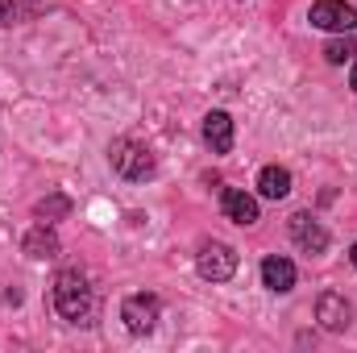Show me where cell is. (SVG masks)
<instances>
[{
    "label": "cell",
    "mask_w": 357,
    "mask_h": 353,
    "mask_svg": "<svg viewBox=\"0 0 357 353\" xmlns=\"http://www.w3.org/2000/svg\"><path fill=\"white\" fill-rule=\"evenodd\" d=\"M54 308H59V316L71 320V324H88L91 320L96 295H91L88 278H84L79 270H63V274L54 278Z\"/></svg>",
    "instance_id": "obj_1"
},
{
    "label": "cell",
    "mask_w": 357,
    "mask_h": 353,
    "mask_svg": "<svg viewBox=\"0 0 357 353\" xmlns=\"http://www.w3.org/2000/svg\"><path fill=\"white\" fill-rule=\"evenodd\" d=\"M195 270H199V278H208V283H229V278L237 274V250L225 246V241H208V246L199 250V258H195Z\"/></svg>",
    "instance_id": "obj_2"
},
{
    "label": "cell",
    "mask_w": 357,
    "mask_h": 353,
    "mask_svg": "<svg viewBox=\"0 0 357 353\" xmlns=\"http://www.w3.org/2000/svg\"><path fill=\"white\" fill-rule=\"evenodd\" d=\"M307 21H312L316 29H328V33H354L357 29V8L345 4V0H320V4H312Z\"/></svg>",
    "instance_id": "obj_3"
},
{
    "label": "cell",
    "mask_w": 357,
    "mask_h": 353,
    "mask_svg": "<svg viewBox=\"0 0 357 353\" xmlns=\"http://www.w3.org/2000/svg\"><path fill=\"white\" fill-rule=\"evenodd\" d=\"M158 316H162V303H158V295H146V291H137V295H129V299L121 303V320H125V329H129V333H154Z\"/></svg>",
    "instance_id": "obj_4"
},
{
    "label": "cell",
    "mask_w": 357,
    "mask_h": 353,
    "mask_svg": "<svg viewBox=\"0 0 357 353\" xmlns=\"http://www.w3.org/2000/svg\"><path fill=\"white\" fill-rule=\"evenodd\" d=\"M112 167L125 179H146L154 175V154L146 146H137V142H116L112 146Z\"/></svg>",
    "instance_id": "obj_5"
},
{
    "label": "cell",
    "mask_w": 357,
    "mask_h": 353,
    "mask_svg": "<svg viewBox=\"0 0 357 353\" xmlns=\"http://www.w3.org/2000/svg\"><path fill=\"white\" fill-rule=\"evenodd\" d=\"M291 237H295V246L303 254H324L328 250V229L320 220H312L307 212H295L291 216Z\"/></svg>",
    "instance_id": "obj_6"
},
{
    "label": "cell",
    "mask_w": 357,
    "mask_h": 353,
    "mask_svg": "<svg viewBox=\"0 0 357 353\" xmlns=\"http://www.w3.org/2000/svg\"><path fill=\"white\" fill-rule=\"evenodd\" d=\"M220 208H225V216L233 220V225H258V200L250 195V191H241V187H225V195H220Z\"/></svg>",
    "instance_id": "obj_7"
},
{
    "label": "cell",
    "mask_w": 357,
    "mask_h": 353,
    "mask_svg": "<svg viewBox=\"0 0 357 353\" xmlns=\"http://www.w3.org/2000/svg\"><path fill=\"white\" fill-rule=\"evenodd\" d=\"M204 142L212 154H229L233 150V117L229 112H208L204 117Z\"/></svg>",
    "instance_id": "obj_8"
},
{
    "label": "cell",
    "mask_w": 357,
    "mask_h": 353,
    "mask_svg": "<svg viewBox=\"0 0 357 353\" xmlns=\"http://www.w3.org/2000/svg\"><path fill=\"white\" fill-rule=\"evenodd\" d=\"M316 320H320L328 333H341V329H349V303H345V295H337V291H324V295H320V303H316Z\"/></svg>",
    "instance_id": "obj_9"
},
{
    "label": "cell",
    "mask_w": 357,
    "mask_h": 353,
    "mask_svg": "<svg viewBox=\"0 0 357 353\" xmlns=\"http://www.w3.org/2000/svg\"><path fill=\"white\" fill-rule=\"evenodd\" d=\"M262 283H266L270 291H291L295 287V262L291 258H278V254H270L266 262H262Z\"/></svg>",
    "instance_id": "obj_10"
},
{
    "label": "cell",
    "mask_w": 357,
    "mask_h": 353,
    "mask_svg": "<svg viewBox=\"0 0 357 353\" xmlns=\"http://www.w3.org/2000/svg\"><path fill=\"white\" fill-rule=\"evenodd\" d=\"M21 250H25L29 258H38V262H42V258H54V254H59V237H54V233L46 229V220H42L38 229H29V233L21 237Z\"/></svg>",
    "instance_id": "obj_11"
},
{
    "label": "cell",
    "mask_w": 357,
    "mask_h": 353,
    "mask_svg": "<svg viewBox=\"0 0 357 353\" xmlns=\"http://www.w3.org/2000/svg\"><path fill=\"white\" fill-rule=\"evenodd\" d=\"M258 191H262L266 200H287V195H291V171L266 167V171L258 175Z\"/></svg>",
    "instance_id": "obj_12"
},
{
    "label": "cell",
    "mask_w": 357,
    "mask_h": 353,
    "mask_svg": "<svg viewBox=\"0 0 357 353\" xmlns=\"http://www.w3.org/2000/svg\"><path fill=\"white\" fill-rule=\"evenodd\" d=\"M324 59L337 63V67H341V63H354L357 59V42L349 38V33H345V38H333V42L324 46Z\"/></svg>",
    "instance_id": "obj_13"
},
{
    "label": "cell",
    "mask_w": 357,
    "mask_h": 353,
    "mask_svg": "<svg viewBox=\"0 0 357 353\" xmlns=\"http://www.w3.org/2000/svg\"><path fill=\"white\" fill-rule=\"evenodd\" d=\"M67 212H71V200H67V195H46V200H38V216H42L46 225L63 220Z\"/></svg>",
    "instance_id": "obj_14"
},
{
    "label": "cell",
    "mask_w": 357,
    "mask_h": 353,
    "mask_svg": "<svg viewBox=\"0 0 357 353\" xmlns=\"http://www.w3.org/2000/svg\"><path fill=\"white\" fill-rule=\"evenodd\" d=\"M13 17H17L13 0H0V25H13Z\"/></svg>",
    "instance_id": "obj_15"
},
{
    "label": "cell",
    "mask_w": 357,
    "mask_h": 353,
    "mask_svg": "<svg viewBox=\"0 0 357 353\" xmlns=\"http://www.w3.org/2000/svg\"><path fill=\"white\" fill-rule=\"evenodd\" d=\"M354 88H357V59H354Z\"/></svg>",
    "instance_id": "obj_16"
},
{
    "label": "cell",
    "mask_w": 357,
    "mask_h": 353,
    "mask_svg": "<svg viewBox=\"0 0 357 353\" xmlns=\"http://www.w3.org/2000/svg\"><path fill=\"white\" fill-rule=\"evenodd\" d=\"M349 258H354V266H357V246H354V254H349Z\"/></svg>",
    "instance_id": "obj_17"
}]
</instances>
